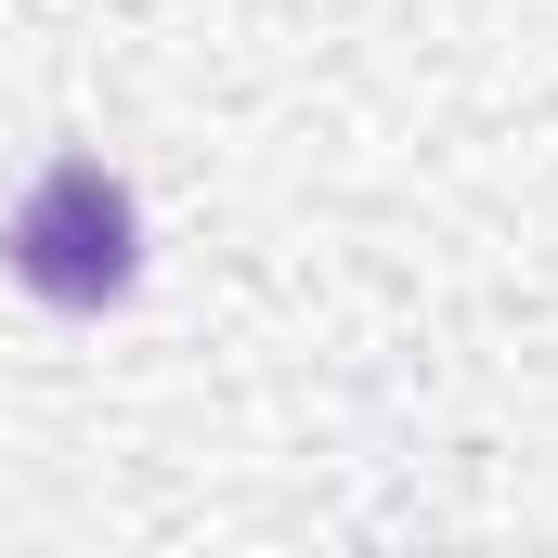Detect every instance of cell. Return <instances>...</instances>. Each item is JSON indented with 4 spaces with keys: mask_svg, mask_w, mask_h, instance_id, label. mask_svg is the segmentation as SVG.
Instances as JSON below:
<instances>
[{
    "mask_svg": "<svg viewBox=\"0 0 558 558\" xmlns=\"http://www.w3.org/2000/svg\"><path fill=\"white\" fill-rule=\"evenodd\" d=\"M13 274L39 286L52 312H105L118 286L143 274V221H131V182L105 169V156H65V169H39L26 182V208H13Z\"/></svg>",
    "mask_w": 558,
    "mask_h": 558,
    "instance_id": "cell-1",
    "label": "cell"
}]
</instances>
